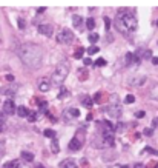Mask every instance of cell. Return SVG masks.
Instances as JSON below:
<instances>
[{"instance_id":"cell-1","label":"cell","mask_w":158,"mask_h":168,"mask_svg":"<svg viewBox=\"0 0 158 168\" xmlns=\"http://www.w3.org/2000/svg\"><path fill=\"white\" fill-rule=\"evenodd\" d=\"M17 54H19L20 60L28 68H32V69L40 68V65L43 62V48L40 45H35V43H23V45H20L19 50H17Z\"/></svg>"},{"instance_id":"cell-2","label":"cell","mask_w":158,"mask_h":168,"mask_svg":"<svg viewBox=\"0 0 158 168\" xmlns=\"http://www.w3.org/2000/svg\"><path fill=\"white\" fill-rule=\"evenodd\" d=\"M114 23H115V28L118 29V33H121V34L135 33L137 28H138L137 17H135L129 10H126V8H121V10L118 11Z\"/></svg>"},{"instance_id":"cell-3","label":"cell","mask_w":158,"mask_h":168,"mask_svg":"<svg viewBox=\"0 0 158 168\" xmlns=\"http://www.w3.org/2000/svg\"><path fill=\"white\" fill-rule=\"evenodd\" d=\"M68 74H69V65H68V62L63 60L60 63H57L55 71H54L52 77H51V82L54 85H61V83L66 80Z\"/></svg>"},{"instance_id":"cell-4","label":"cell","mask_w":158,"mask_h":168,"mask_svg":"<svg viewBox=\"0 0 158 168\" xmlns=\"http://www.w3.org/2000/svg\"><path fill=\"white\" fill-rule=\"evenodd\" d=\"M57 42L61 43V45H69V43L74 42V33L68 28H61L57 34Z\"/></svg>"},{"instance_id":"cell-5","label":"cell","mask_w":158,"mask_h":168,"mask_svg":"<svg viewBox=\"0 0 158 168\" xmlns=\"http://www.w3.org/2000/svg\"><path fill=\"white\" fill-rule=\"evenodd\" d=\"M105 113L109 117H112V119H118L121 116V107L118 103H111V105H107V107L105 108Z\"/></svg>"},{"instance_id":"cell-6","label":"cell","mask_w":158,"mask_h":168,"mask_svg":"<svg viewBox=\"0 0 158 168\" xmlns=\"http://www.w3.org/2000/svg\"><path fill=\"white\" fill-rule=\"evenodd\" d=\"M51 86H52L51 79H48V77H42V79L38 80V90L42 91V93H48L49 90H51Z\"/></svg>"},{"instance_id":"cell-7","label":"cell","mask_w":158,"mask_h":168,"mask_svg":"<svg viewBox=\"0 0 158 168\" xmlns=\"http://www.w3.org/2000/svg\"><path fill=\"white\" fill-rule=\"evenodd\" d=\"M146 82H147V77L146 76H135V77H132V79H129V80H128V83H129V85H132V86H141Z\"/></svg>"},{"instance_id":"cell-8","label":"cell","mask_w":158,"mask_h":168,"mask_svg":"<svg viewBox=\"0 0 158 168\" xmlns=\"http://www.w3.org/2000/svg\"><path fill=\"white\" fill-rule=\"evenodd\" d=\"M3 113L5 114H14L16 113V103L11 99H8L3 102Z\"/></svg>"},{"instance_id":"cell-9","label":"cell","mask_w":158,"mask_h":168,"mask_svg":"<svg viewBox=\"0 0 158 168\" xmlns=\"http://www.w3.org/2000/svg\"><path fill=\"white\" fill-rule=\"evenodd\" d=\"M82 145H83L82 139L74 137V139H71V142H69V145H68V148H69L71 151H78V150L82 148Z\"/></svg>"},{"instance_id":"cell-10","label":"cell","mask_w":158,"mask_h":168,"mask_svg":"<svg viewBox=\"0 0 158 168\" xmlns=\"http://www.w3.org/2000/svg\"><path fill=\"white\" fill-rule=\"evenodd\" d=\"M38 33L43 34V36H46V37H51L52 33H54V28H52V25H40Z\"/></svg>"},{"instance_id":"cell-11","label":"cell","mask_w":158,"mask_h":168,"mask_svg":"<svg viewBox=\"0 0 158 168\" xmlns=\"http://www.w3.org/2000/svg\"><path fill=\"white\" fill-rule=\"evenodd\" d=\"M72 25L78 31H83V17L82 16H72Z\"/></svg>"},{"instance_id":"cell-12","label":"cell","mask_w":158,"mask_h":168,"mask_svg":"<svg viewBox=\"0 0 158 168\" xmlns=\"http://www.w3.org/2000/svg\"><path fill=\"white\" fill-rule=\"evenodd\" d=\"M65 114H66L68 117L71 116L72 119H77V117L80 116V111H78V110H77V108H68L66 111H65Z\"/></svg>"},{"instance_id":"cell-13","label":"cell","mask_w":158,"mask_h":168,"mask_svg":"<svg viewBox=\"0 0 158 168\" xmlns=\"http://www.w3.org/2000/svg\"><path fill=\"white\" fill-rule=\"evenodd\" d=\"M80 100H82V103L84 105L86 108H92V97H89V96H82L80 97Z\"/></svg>"},{"instance_id":"cell-14","label":"cell","mask_w":158,"mask_h":168,"mask_svg":"<svg viewBox=\"0 0 158 168\" xmlns=\"http://www.w3.org/2000/svg\"><path fill=\"white\" fill-rule=\"evenodd\" d=\"M149 96H151V99H153V100H158V83H155V85H152L151 91H149Z\"/></svg>"},{"instance_id":"cell-15","label":"cell","mask_w":158,"mask_h":168,"mask_svg":"<svg viewBox=\"0 0 158 168\" xmlns=\"http://www.w3.org/2000/svg\"><path fill=\"white\" fill-rule=\"evenodd\" d=\"M22 159L26 162H32L34 161V154L29 153V151H22Z\"/></svg>"},{"instance_id":"cell-16","label":"cell","mask_w":158,"mask_h":168,"mask_svg":"<svg viewBox=\"0 0 158 168\" xmlns=\"http://www.w3.org/2000/svg\"><path fill=\"white\" fill-rule=\"evenodd\" d=\"M28 114H29V111H28V108H26V107H19V108H17V116L28 117Z\"/></svg>"},{"instance_id":"cell-17","label":"cell","mask_w":158,"mask_h":168,"mask_svg":"<svg viewBox=\"0 0 158 168\" xmlns=\"http://www.w3.org/2000/svg\"><path fill=\"white\" fill-rule=\"evenodd\" d=\"M60 165L61 168H77V163L74 161H63Z\"/></svg>"},{"instance_id":"cell-18","label":"cell","mask_w":158,"mask_h":168,"mask_svg":"<svg viewBox=\"0 0 158 168\" xmlns=\"http://www.w3.org/2000/svg\"><path fill=\"white\" fill-rule=\"evenodd\" d=\"M0 93H2V94H6V96H14L17 93V90L16 88H2Z\"/></svg>"},{"instance_id":"cell-19","label":"cell","mask_w":158,"mask_h":168,"mask_svg":"<svg viewBox=\"0 0 158 168\" xmlns=\"http://www.w3.org/2000/svg\"><path fill=\"white\" fill-rule=\"evenodd\" d=\"M51 150H52V153H58V151H60V148H58V140L55 137H54L52 142H51Z\"/></svg>"},{"instance_id":"cell-20","label":"cell","mask_w":158,"mask_h":168,"mask_svg":"<svg viewBox=\"0 0 158 168\" xmlns=\"http://www.w3.org/2000/svg\"><path fill=\"white\" fill-rule=\"evenodd\" d=\"M3 168H20V162L19 161H11V162H8Z\"/></svg>"},{"instance_id":"cell-21","label":"cell","mask_w":158,"mask_h":168,"mask_svg":"<svg viewBox=\"0 0 158 168\" xmlns=\"http://www.w3.org/2000/svg\"><path fill=\"white\" fill-rule=\"evenodd\" d=\"M86 28L88 29H94V28H95V19H92V17H89V19L86 20Z\"/></svg>"},{"instance_id":"cell-22","label":"cell","mask_w":158,"mask_h":168,"mask_svg":"<svg viewBox=\"0 0 158 168\" xmlns=\"http://www.w3.org/2000/svg\"><path fill=\"white\" fill-rule=\"evenodd\" d=\"M140 54H141V60L144 59H151L152 57V51H149V50H146V51H140Z\"/></svg>"},{"instance_id":"cell-23","label":"cell","mask_w":158,"mask_h":168,"mask_svg":"<svg viewBox=\"0 0 158 168\" xmlns=\"http://www.w3.org/2000/svg\"><path fill=\"white\" fill-rule=\"evenodd\" d=\"M98 39H100V36H98L97 33H91V34H89V37H88V40L91 42V43H95Z\"/></svg>"},{"instance_id":"cell-24","label":"cell","mask_w":158,"mask_h":168,"mask_svg":"<svg viewBox=\"0 0 158 168\" xmlns=\"http://www.w3.org/2000/svg\"><path fill=\"white\" fill-rule=\"evenodd\" d=\"M83 52H84V48H77L74 57H75V59H82V57H83Z\"/></svg>"},{"instance_id":"cell-25","label":"cell","mask_w":158,"mask_h":168,"mask_svg":"<svg viewBox=\"0 0 158 168\" xmlns=\"http://www.w3.org/2000/svg\"><path fill=\"white\" fill-rule=\"evenodd\" d=\"M98 51H100V50H98V46H94V45L88 48V54H89V56L95 54V52H98Z\"/></svg>"},{"instance_id":"cell-26","label":"cell","mask_w":158,"mask_h":168,"mask_svg":"<svg viewBox=\"0 0 158 168\" xmlns=\"http://www.w3.org/2000/svg\"><path fill=\"white\" fill-rule=\"evenodd\" d=\"M45 136H46V137L54 139V137H55V131H54V130H45Z\"/></svg>"},{"instance_id":"cell-27","label":"cell","mask_w":158,"mask_h":168,"mask_svg":"<svg viewBox=\"0 0 158 168\" xmlns=\"http://www.w3.org/2000/svg\"><path fill=\"white\" fill-rule=\"evenodd\" d=\"M94 65H95V66H105V65H106V60L100 57V59H97L95 62H94Z\"/></svg>"},{"instance_id":"cell-28","label":"cell","mask_w":158,"mask_h":168,"mask_svg":"<svg viewBox=\"0 0 158 168\" xmlns=\"http://www.w3.org/2000/svg\"><path fill=\"white\" fill-rule=\"evenodd\" d=\"M78 79H80V80H86V79H88V73L86 71H83V69H80V71H78Z\"/></svg>"},{"instance_id":"cell-29","label":"cell","mask_w":158,"mask_h":168,"mask_svg":"<svg viewBox=\"0 0 158 168\" xmlns=\"http://www.w3.org/2000/svg\"><path fill=\"white\" fill-rule=\"evenodd\" d=\"M124 102H126V103H134V102H135V97H134L132 94H128V96L124 97Z\"/></svg>"},{"instance_id":"cell-30","label":"cell","mask_w":158,"mask_h":168,"mask_svg":"<svg viewBox=\"0 0 158 168\" xmlns=\"http://www.w3.org/2000/svg\"><path fill=\"white\" fill-rule=\"evenodd\" d=\"M26 119H28V122H35V120H37V114H35V113H29Z\"/></svg>"},{"instance_id":"cell-31","label":"cell","mask_w":158,"mask_h":168,"mask_svg":"<svg viewBox=\"0 0 158 168\" xmlns=\"http://www.w3.org/2000/svg\"><path fill=\"white\" fill-rule=\"evenodd\" d=\"M143 151H147V153L153 154V156H158V151H157V150H153V148H149V147H146V148L143 150Z\"/></svg>"},{"instance_id":"cell-32","label":"cell","mask_w":158,"mask_h":168,"mask_svg":"<svg viewBox=\"0 0 158 168\" xmlns=\"http://www.w3.org/2000/svg\"><path fill=\"white\" fill-rule=\"evenodd\" d=\"M5 120H6V114L5 113H0V127H3Z\"/></svg>"},{"instance_id":"cell-33","label":"cell","mask_w":158,"mask_h":168,"mask_svg":"<svg viewBox=\"0 0 158 168\" xmlns=\"http://www.w3.org/2000/svg\"><path fill=\"white\" fill-rule=\"evenodd\" d=\"M68 94V90L66 88H60V94H58V99H61V97H65Z\"/></svg>"},{"instance_id":"cell-34","label":"cell","mask_w":158,"mask_h":168,"mask_svg":"<svg viewBox=\"0 0 158 168\" xmlns=\"http://www.w3.org/2000/svg\"><path fill=\"white\" fill-rule=\"evenodd\" d=\"M144 116H146V113H144V111H137V113H135V117H137V119H143Z\"/></svg>"},{"instance_id":"cell-35","label":"cell","mask_w":158,"mask_h":168,"mask_svg":"<svg viewBox=\"0 0 158 168\" xmlns=\"http://www.w3.org/2000/svg\"><path fill=\"white\" fill-rule=\"evenodd\" d=\"M146 168H158V162H149Z\"/></svg>"},{"instance_id":"cell-36","label":"cell","mask_w":158,"mask_h":168,"mask_svg":"<svg viewBox=\"0 0 158 168\" xmlns=\"http://www.w3.org/2000/svg\"><path fill=\"white\" fill-rule=\"evenodd\" d=\"M17 22H19V28H20V29H25V25H26L25 20H23V19H19Z\"/></svg>"},{"instance_id":"cell-37","label":"cell","mask_w":158,"mask_h":168,"mask_svg":"<svg viewBox=\"0 0 158 168\" xmlns=\"http://www.w3.org/2000/svg\"><path fill=\"white\" fill-rule=\"evenodd\" d=\"M105 25H106V31L109 29V26H111V19L109 17H105Z\"/></svg>"},{"instance_id":"cell-38","label":"cell","mask_w":158,"mask_h":168,"mask_svg":"<svg viewBox=\"0 0 158 168\" xmlns=\"http://www.w3.org/2000/svg\"><path fill=\"white\" fill-rule=\"evenodd\" d=\"M38 105H40V108H42V110H45V108L48 107V103L45 102V100H38Z\"/></svg>"},{"instance_id":"cell-39","label":"cell","mask_w":158,"mask_h":168,"mask_svg":"<svg viewBox=\"0 0 158 168\" xmlns=\"http://www.w3.org/2000/svg\"><path fill=\"white\" fill-rule=\"evenodd\" d=\"M134 168H146V167H144V163H135Z\"/></svg>"},{"instance_id":"cell-40","label":"cell","mask_w":158,"mask_h":168,"mask_svg":"<svg viewBox=\"0 0 158 168\" xmlns=\"http://www.w3.org/2000/svg\"><path fill=\"white\" fill-rule=\"evenodd\" d=\"M6 80H8V82H12V80H14V76H11V74H8V76H6Z\"/></svg>"},{"instance_id":"cell-41","label":"cell","mask_w":158,"mask_h":168,"mask_svg":"<svg viewBox=\"0 0 158 168\" xmlns=\"http://www.w3.org/2000/svg\"><path fill=\"white\" fill-rule=\"evenodd\" d=\"M83 62H84V65H92V62H91V59H84Z\"/></svg>"},{"instance_id":"cell-42","label":"cell","mask_w":158,"mask_h":168,"mask_svg":"<svg viewBox=\"0 0 158 168\" xmlns=\"http://www.w3.org/2000/svg\"><path fill=\"white\" fill-rule=\"evenodd\" d=\"M152 63L153 65H158V57H152Z\"/></svg>"},{"instance_id":"cell-43","label":"cell","mask_w":158,"mask_h":168,"mask_svg":"<svg viewBox=\"0 0 158 168\" xmlns=\"http://www.w3.org/2000/svg\"><path fill=\"white\" fill-rule=\"evenodd\" d=\"M45 11H46V10H45V8H38V10H37V12H38V14H43Z\"/></svg>"},{"instance_id":"cell-44","label":"cell","mask_w":158,"mask_h":168,"mask_svg":"<svg viewBox=\"0 0 158 168\" xmlns=\"http://www.w3.org/2000/svg\"><path fill=\"white\" fill-rule=\"evenodd\" d=\"M144 134H147V136H151V134H152V130H144Z\"/></svg>"},{"instance_id":"cell-45","label":"cell","mask_w":158,"mask_h":168,"mask_svg":"<svg viewBox=\"0 0 158 168\" xmlns=\"http://www.w3.org/2000/svg\"><path fill=\"white\" fill-rule=\"evenodd\" d=\"M153 127H158V117L153 119Z\"/></svg>"},{"instance_id":"cell-46","label":"cell","mask_w":158,"mask_h":168,"mask_svg":"<svg viewBox=\"0 0 158 168\" xmlns=\"http://www.w3.org/2000/svg\"><path fill=\"white\" fill-rule=\"evenodd\" d=\"M35 168H43L42 165H35Z\"/></svg>"},{"instance_id":"cell-47","label":"cell","mask_w":158,"mask_h":168,"mask_svg":"<svg viewBox=\"0 0 158 168\" xmlns=\"http://www.w3.org/2000/svg\"><path fill=\"white\" fill-rule=\"evenodd\" d=\"M157 25H158V20H157Z\"/></svg>"}]
</instances>
